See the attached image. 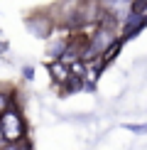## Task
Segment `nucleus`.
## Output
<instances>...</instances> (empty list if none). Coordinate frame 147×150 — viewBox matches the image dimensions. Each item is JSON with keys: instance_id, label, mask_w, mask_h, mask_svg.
I'll return each mask as SVG.
<instances>
[{"instance_id": "obj_9", "label": "nucleus", "mask_w": 147, "mask_h": 150, "mask_svg": "<svg viewBox=\"0 0 147 150\" xmlns=\"http://www.w3.org/2000/svg\"><path fill=\"white\" fill-rule=\"evenodd\" d=\"M22 76L27 79V81H32V79H34V67H24V69H22Z\"/></svg>"}, {"instance_id": "obj_2", "label": "nucleus", "mask_w": 147, "mask_h": 150, "mask_svg": "<svg viewBox=\"0 0 147 150\" xmlns=\"http://www.w3.org/2000/svg\"><path fill=\"white\" fill-rule=\"evenodd\" d=\"M0 138L3 143H17L27 138V121H24L20 106H10L0 113Z\"/></svg>"}, {"instance_id": "obj_4", "label": "nucleus", "mask_w": 147, "mask_h": 150, "mask_svg": "<svg viewBox=\"0 0 147 150\" xmlns=\"http://www.w3.org/2000/svg\"><path fill=\"white\" fill-rule=\"evenodd\" d=\"M47 71L52 74V81H54V84H59V86H64L66 81H69V76H71V67H69V62H64V59L49 62Z\"/></svg>"}, {"instance_id": "obj_3", "label": "nucleus", "mask_w": 147, "mask_h": 150, "mask_svg": "<svg viewBox=\"0 0 147 150\" xmlns=\"http://www.w3.org/2000/svg\"><path fill=\"white\" fill-rule=\"evenodd\" d=\"M24 27H27L34 37H39V40H47V37L54 32L57 22H54V20H52V15L44 10V12H32V15H27V17H24Z\"/></svg>"}, {"instance_id": "obj_5", "label": "nucleus", "mask_w": 147, "mask_h": 150, "mask_svg": "<svg viewBox=\"0 0 147 150\" xmlns=\"http://www.w3.org/2000/svg\"><path fill=\"white\" fill-rule=\"evenodd\" d=\"M120 47H123V40H118V42H113V45H110V47L106 49V52H103L101 57L96 59V64L101 67V69H106L108 64H113V62H115V57H118V52H120Z\"/></svg>"}, {"instance_id": "obj_1", "label": "nucleus", "mask_w": 147, "mask_h": 150, "mask_svg": "<svg viewBox=\"0 0 147 150\" xmlns=\"http://www.w3.org/2000/svg\"><path fill=\"white\" fill-rule=\"evenodd\" d=\"M118 40H120V35H118V30H115V22L96 25L93 35H91V40H88V47H86V52H83L81 59L83 62H96L113 42H118Z\"/></svg>"}, {"instance_id": "obj_7", "label": "nucleus", "mask_w": 147, "mask_h": 150, "mask_svg": "<svg viewBox=\"0 0 147 150\" xmlns=\"http://www.w3.org/2000/svg\"><path fill=\"white\" fill-rule=\"evenodd\" d=\"M0 150H34V148H32V143L24 138V140H17V143H5V145H0Z\"/></svg>"}, {"instance_id": "obj_8", "label": "nucleus", "mask_w": 147, "mask_h": 150, "mask_svg": "<svg viewBox=\"0 0 147 150\" xmlns=\"http://www.w3.org/2000/svg\"><path fill=\"white\" fill-rule=\"evenodd\" d=\"M123 128L135 133V135H147V123H125Z\"/></svg>"}, {"instance_id": "obj_6", "label": "nucleus", "mask_w": 147, "mask_h": 150, "mask_svg": "<svg viewBox=\"0 0 147 150\" xmlns=\"http://www.w3.org/2000/svg\"><path fill=\"white\" fill-rule=\"evenodd\" d=\"M10 106H17V103H15V91H12V89H3V86H0V113L8 111Z\"/></svg>"}]
</instances>
